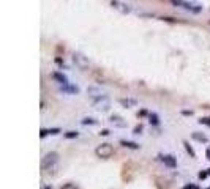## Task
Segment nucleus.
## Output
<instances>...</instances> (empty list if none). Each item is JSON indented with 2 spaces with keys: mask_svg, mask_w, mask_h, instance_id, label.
Instances as JSON below:
<instances>
[{
  "mask_svg": "<svg viewBox=\"0 0 210 189\" xmlns=\"http://www.w3.org/2000/svg\"><path fill=\"white\" fill-rule=\"evenodd\" d=\"M82 125H95L96 123V120H93V118H90V117H85V118H82Z\"/></svg>",
  "mask_w": 210,
  "mask_h": 189,
  "instance_id": "dca6fc26",
  "label": "nucleus"
},
{
  "mask_svg": "<svg viewBox=\"0 0 210 189\" xmlns=\"http://www.w3.org/2000/svg\"><path fill=\"white\" fill-rule=\"evenodd\" d=\"M95 155L101 159H108L114 155V147L111 143H101V145H98L95 148Z\"/></svg>",
  "mask_w": 210,
  "mask_h": 189,
  "instance_id": "f03ea898",
  "label": "nucleus"
},
{
  "mask_svg": "<svg viewBox=\"0 0 210 189\" xmlns=\"http://www.w3.org/2000/svg\"><path fill=\"white\" fill-rule=\"evenodd\" d=\"M183 145H185V150H186L188 153H190V156H191V158H196V151H194V150L190 147V143H188V142H186V140H183Z\"/></svg>",
  "mask_w": 210,
  "mask_h": 189,
  "instance_id": "2eb2a0df",
  "label": "nucleus"
},
{
  "mask_svg": "<svg viewBox=\"0 0 210 189\" xmlns=\"http://www.w3.org/2000/svg\"><path fill=\"white\" fill-rule=\"evenodd\" d=\"M191 137L194 139V140H197V142H209V139H207V135H204V134H199V132H193V135Z\"/></svg>",
  "mask_w": 210,
  "mask_h": 189,
  "instance_id": "4468645a",
  "label": "nucleus"
},
{
  "mask_svg": "<svg viewBox=\"0 0 210 189\" xmlns=\"http://www.w3.org/2000/svg\"><path fill=\"white\" fill-rule=\"evenodd\" d=\"M87 94L90 96V98H93V99H96V98H100V96H103V91H101V88L100 87H95V85H90V87H87Z\"/></svg>",
  "mask_w": 210,
  "mask_h": 189,
  "instance_id": "0eeeda50",
  "label": "nucleus"
},
{
  "mask_svg": "<svg viewBox=\"0 0 210 189\" xmlns=\"http://www.w3.org/2000/svg\"><path fill=\"white\" fill-rule=\"evenodd\" d=\"M109 122H111V125L117 126V128H125L126 126V122L120 117V115H112V117L109 118Z\"/></svg>",
  "mask_w": 210,
  "mask_h": 189,
  "instance_id": "6e6552de",
  "label": "nucleus"
},
{
  "mask_svg": "<svg viewBox=\"0 0 210 189\" xmlns=\"http://www.w3.org/2000/svg\"><path fill=\"white\" fill-rule=\"evenodd\" d=\"M60 189H78V186L73 184V183H66V184H63Z\"/></svg>",
  "mask_w": 210,
  "mask_h": 189,
  "instance_id": "a211bd4d",
  "label": "nucleus"
},
{
  "mask_svg": "<svg viewBox=\"0 0 210 189\" xmlns=\"http://www.w3.org/2000/svg\"><path fill=\"white\" fill-rule=\"evenodd\" d=\"M93 107L96 109V110L100 112H106L111 109V99L106 96V94H103V96H100V98L93 99Z\"/></svg>",
  "mask_w": 210,
  "mask_h": 189,
  "instance_id": "7ed1b4c3",
  "label": "nucleus"
},
{
  "mask_svg": "<svg viewBox=\"0 0 210 189\" xmlns=\"http://www.w3.org/2000/svg\"><path fill=\"white\" fill-rule=\"evenodd\" d=\"M78 135H79L78 131H68V132H65V137H66V139H76Z\"/></svg>",
  "mask_w": 210,
  "mask_h": 189,
  "instance_id": "f3484780",
  "label": "nucleus"
},
{
  "mask_svg": "<svg viewBox=\"0 0 210 189\" xmlns=\"http://www.w3.org/2000/svg\"><path fill=\"white\" fill-rule=\"evenodd\" d=\"M100 134H101V135H109V131H108V129H103Z\"/></svg>",
  "mask_w": 210,
  "mask_h": 189,
  "instance_id": "b1692460",
  "label": "nucleus"
},
{
  "mask_svg": "<svg viewBox=\"0 0 210 189\" xmlns=\"http://www.w3.org/2000/svg\"><path fill=\"white\" fill-rule=\"evenodd\" d=\"M199 123H201V125H207V126H210V117H204V118H201Z\"/></svg>",
  "mask_w": 210,
  "mask_h": 189,
  "instance_id": "6ab92c4d",
  "label": "nucleus"
},
{
  "mask_svg": "<svg viewBox=\"0 0 210 189\" xmlns=\"http://www.w3.org/2000/svg\"><path fill=\"white\" fill-rule=\"evenodd\" d=\"M207 158L210 159V148H207Z\"/></svg>",
  "mask_w": 210,
  "mask_h": 189,
  "instance_id": "393cba45",
  "label": "nucleus"
},
{
  "mask_svg": "<svg viewBox=\"0 0 210 189\" xmlns=\"http://www.w3.org/2000/svg\"><path fill=\"white\" fill-rule=\"evenodd\" d=\"M41 189H52V188H51V186H43Z\"/></svg>",
  "mask_w": 210,
  "mask_h": 189,
  "instance_id": "a878e982",
  "label": "nucleus"
},
{
  "mask_svg": "<svg viewBox=\"0 0 210 189\" xmlns=\"http://www.w3.org/2000/svg\"><path fill=\"white\" fill-rule=\"evenodd\" d=\"M150 122H152L153 125H158V117H156L155 114H152L150 115Z\"/></svg>",
  "mask_w": 210,
  "mask_h": 189,
  "instance_id": "412c9836",
  "label": "nucleus"
},
{
  "mask_svg": "<svg viewBox=\"0 0 210 189\" xmlns=\"http://www.w3.org/2000/svg\"><path fill=\"white\" fill-rule=\"evenodd\" d=\"M73 61L76 63V66H78L79 69H88V68H90L88 58L85 57L84 54H81V52H74V54H73Z\"/></svg>",
  "mask_w": 210,
  "mask_h": 189,
  "instance_id": "20e7f679",
  "label": "nucleus"
},
{
  "mask_svg": "<svg viewBox=\"0 0 210 189\" xmlns=\"http://www.w3.org/2000/svg\"><path fill=\"white\" fill-rule=\"evenodd\" d=\"M52 77L55 79V81L58 82V84H63V85H68V79H66V76H63L62 73H52Z\"/></svg>",
  "mask_w": 210,
  "mask_h": 189,
  "instance_id": "9b49d317",
  "label": "nucleus"
},
{
  "mask_svg": "<svg viewBox=\"0 0 210 189\" xmlns=\"http://www.w3.org/2000/svg\"><path fill=\"white\" fill-rule=\"evenodd\" d=\"M111 7L114 8V10H117L119 13H122V14H128L130 11H131V8H130L126 3L120 2V0H111Z\"/></svg>",
  "mask_w": 210,
  "mask_h": 189,
  "instance_id": "39448f33",
  "label": "nucleus"
},
{
  "mask_svg": "<svg viewBox=\"0 0 210 189\" xmlns=\"http://www.w3.org/2000/svg\"><path fill=\"white\" fill-rule=\"evenodd\" d=\"M58 132H60V129H58V128H52V129H41L40 137L43 139V137H46V135H49V134H58Z\"/></svg>",
  "mask_w": 210,
  "mask_h": 189,
  "instance_id": "f8f14e48",
  "label": "nucleus"
},
{
  "mask_svg": "<svg viewBox=\"0 0 210 189\" xmlns=\"http://www.w3.org/2000/svg\"><path fill=\"white\" fill-rule=\"evenodd\" d=\"M119 104L125 109H131V107H136L138 106V99L134 98H120L119 99Z\"/></svg>",
  "mask_w": 210,
  "mask_h": 189,
  "instance_id": "423d86ee",
  "label": "nucleus"
},
{
  "mask_svg": "<svg viewBox=\"0 0 210 189\" xmlns=\"http://www.w3.org/2000/svg\"><path fill=\"white\" fill-rule=\"evenodd\" d=\"M120 143H122L123 147H126V148H131V150H138V148H139L138 143H134V142H130V140H120Z\"/></svg>",
  "mask_w": 210,
  "mask_h": 189,
  "instance_id": "ddd939ff",
  "label": "nucleus"
},
{
  "mask_svg": "<svg viewBox=\"0 0 210 189\" xmlns=\"http://www.w3.org/2000/svg\"><path fill=\"white\" fill-rule=\"evenodd\" d=\"M58 161V153L57 151H49L43 156L41 159V169L43 170H49L51 167H54Z\"/></svg>",
  "mask_w": 210,
  "mask_h": 189,
  "instance_id": "f257e3e1",
  "label": "nucleus"
},
{
  "mask_svg": "<svg viewBox=\"0 0 210 189\" xmlns=\"http://www.w3.org/2000/svg\"><path fill=\"white\" fill-rule=\"evenodd\" d=\"M172 2V5H175V7H183L185 5V0H171Z\"/></svg>",
  "mask_w": 210,
  "mask_h": 189,
  "instance_id": "aec40b11",
  "label": "nucleus"
},
{
  "mask_svg": "<svg viewBox=\"0 0 210 189\" xmlns=\"http://www.w3.org/2000/svg\"><path fill=\"white\" fill-rule=\"evenodd\" d=\"M207 175H209V172H199V175H197V176H199L201 180H204V178H207Z\"/></svg>",
  "mask_w": 210,
  "mask_h": 189,
  "instance_id": "4be33fe9",
  "label": "nucleus"
},
{
  "mask_svg": "<svg viewBox=\"0 0 210 189\" xmlns=\"http://www.w3.org/2000/svg\"><path fill=\"white\" fill-rule=\"evenodd\" d=\"M161 161L164 162V165H167V167H171V169H174V167L177 165V161H175V158H174V156H171V155L161 156Z\"/></svg>",
  "mask_w": 210,
  "mask_h": 189,
  "instance_id": "9d476101",
  "label": "nucleus"
},
{
  "mask_svg": "<svg viewBox=\"0 0 210 189\" xmlns=\"http://www.w3.org/2000/svg\"><path fill=\"white\" fill-rule=\"evenodd\" d=\"M141 131H142V126H141V125L134 128V134H141Z\"/></svg>",
  "mask_w": 210,
  "mask_h": 189,
  "instance_id": "5701e85b",
  "label": "nucleus"
},
{
  "mask_svg": "<svg viewBox=\"0 0 210 189\" xmlns=\"http://www.w3.org/2000/svg\"><path fill=\"white\" fill-rule=\"evenodd\" d=\"M183 8H186V10L193 11V13H201V11H202V5H199V3H193V2H185Z\"/></svg>",
  "mask_w": 210,
  "mask_h": 189,
  "instance_id": "1a4fd4ad",
  "label": "nucleus"
},
{
  "mask_svg": "<svg viewBox=\"0 0 210 189\" xmlns=\"http://www.w3.org/2000/svg\"><path fill=\"white\" fill-rule=\"evenodd\" d=\"M207 172H209V175H210V169H207Z\"/></svg>",
  "mask_w": 210,
  "mask_h": 189,
  "instance_id": "bb28decb",
  "label": "nucleus"
}]
</instances>
